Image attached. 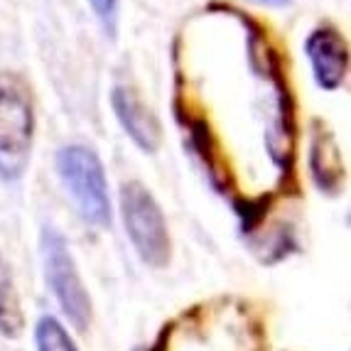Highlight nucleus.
Listing matches in <instances>:
<instances>
[{
    "mask_svg": "<svg viewBox=\"0 0 351 351\" xmlns=\"http://www.w3.org/2000/svg\"><path fill=\"white\" fill-rule=\"evenodd\" d=\"M310 175L315 180L317 189L324 194H339L344 184V162H341V150L337 145V138L322 123L319 118L312 121L310 130Z\"/></svg>",
    "mask_w": 351,
    "mask_h": 351,
    "instance_id": "nucleus-7",
    "label": "nucleus"
},
{
    "mask_svg": "<svg viewBox=\"0 0 351 351\" xmlns=\"http://www.w3.org/2000/svg\"><path fill=\"white\" fill-rule=\"evenodd\" d=\"M25 332V312L20 293L12 280L10 265L0 256V337L3 339H20Z\"/></svg>",
    "mask_w": 351,
    "mask_h": 351,
    "instance_id": "nucleus-8",
    "label": "nucleus"
},
{
    "mask_svg": "<svg viewBox=\"0 0 351 351\" xmlns=\"http://www.w3.org/2000/svg\"><path fill=\"white\" fill-rule=\"evenodd\" d=\"M118 202H121V219H123L125 234L138 258L155 270L167 268L172 261V239L165 214L152 192L143 182L130 180L121 184Z\"/></svg>",
    "mask_w": 351,
    "mask_h": 351,
    "instance_id": "nucleus-3",
    "label": "nucleus"
},
{
    "mask_svg": "<svg viewBox=\"0 0 351 351\" xmlns=\"http://www.w3.org/2000/svg\"><path fill=\"white\" fill-rule=\"evenodd\" d=\"M111 106L116 113L121 128L128 133V138L141 147L143 152H158L162 145V125L150 106L138 96V91L130 86H113Z\"/></svg>",
    "mask_w": 351,
    "mask_h": 351,
    "instance_id": "nucleus-6",
    "label": "nucleus"
},
{
    "mask_svg": "<svg viewBox=\"0 0 351 351\" xmlns=\"http://www.w3.org/2000/svg\"><path fill=\"white\" fill-rule=\"evenodd\" d=\"M57 175L76 214L96 228H108L113 219L108 180L101 158L88 145H64L57 152Z\"/></svg>",
    "mask_w": 351,
    "mask_h": 351,
    "instance_id": "nucleus-2",
    "label": "nucleus"
},
{
    "mask_svg": "<svg viewBox=\"0 0 351 351\" xmlns=\"http://www.w3.org/2000/svg\"><path fill=\"white\" fill-rule=\"evenodd\" d=\"M35 143L32 88L18 71H0V180L15 182L27 172Z\"/></svg>",
    "mask_w": 351,
    "mask_h": 351,
    "instance_id": "nucleus-1",
    "label": "nucleus"
},
{
    "mask_svg": "<svg viewBox=\"0 0 351 351\" xmlns=\"http://www.w3.org/2000/svg\"><path fill=\"white\" fill-rule=\"evenodd\" d=\"M273 206V194H256V197H239L234 202V211L239 217L241 223V234L251 236L256 234L261 223H263L265 214Z\"/></svg>",
    "mask_w": 351,
    "mask_h": 351,
    "instance_id": "nucleus-10",
    "label": "nucleus"
},
{
    "mask_svg": "<svg viewBox=\"0 0 351 351\" xmlns=\"http://www.w3.org/2000/svg\"><path fill=\"white\" fill-rule=\"evenodd\" d=\"M304 54L310 59L315 82L324 91H337L349 69V47L341 32L332 25H319L304 40Z\"/></svg>",
    "mask_w": 351,
    "mask_h": 351,
    "instance_id": "nucleus-5",
    "label": "nucleus"
},
{
    "mask_svg": "<svg viewBox=\"0 0 351 351\" xmlns=\"http://www.w3.org/2000/svg\"><path fill=\"white\" fill-rule=\"evenodd\" d=\"M42 265L49 293L57 300L59 310L76 332H86L94 322V302L76 268V261L69 251V243L57 228L45 226L40 234Z\"/></svg>",
    "mask_w": 351,
    "mask_h": 351,
    "instance_id": "nucleus-4",
    "label": "nucleus"
},
{
    "mask_svg": "<svg viewBox=\"0 0 351 351\" xmlns=\"http://www.w3.org/2000/svg\"><path fill=\"white\" fill-rule=\"evenodd\" d=\"M253 3H261V5H270V8H285L293 0H253Z\"/></svg>",
    "mask_w": 351,
    "mask_h": 351,
    "instance_id": "nucleus-13",
    "label": "nucleus"
},
{
    "mask_svg": "<svg viewBox=\"0 0 351 351\" xmlns=\"http://www.w3.org/2000/svg\"><path fill=\"white\" fill-rule=\"evenodd\" d=\"M298 251H300V241H298V236H295V231L290 226H282L273 234L268 248H265V256H261V261H263L265 265H276Z\"/></svg>",
    "mask_w": 351,
    "mask_h": 351,
    "instance_id": "nucleus-11",
    "label": "nucleus"
},
{
    "mask_svg": "<svg viewBox=\"0 0 351 351\" xmlns=\"http://www.w3.org/2000/svg\"><path fill=\"white\" fill-rule=\"evenodd\" d=\"M35 346L37 351H79L69 329L59 322L54 315H42L35 324Z\"/></svg>",
    "mask_w": 351,
    "mask_h": 351,
    "instance_id": "nucleus-9",
    "label": "nucleus"
},
{
    "mask_svg": "<svg viewBox=\"0 0 351 351\" xmlns=\"http://www.w3.org/2000/svg\"><path fill=\"white\" fill-rule=\"evenodd\" d=\"M88 5L96 12V18L104 25V29H108V35H113L118 20V0H88Z\"/></svg>",
    "mask_w": 351,
    "mask_h": 351,
    "instance_id": "nucleus-12",
    "label": "nucleus"
}]
</instances>
